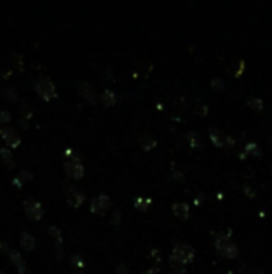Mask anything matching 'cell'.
<instances>
[{
	"label": "cell",
	"instance_id": "1",
	"mask_svg": "<svg viewBox=\"0 0 272 274\" xmlns=\"http://www.w3.org/2000/svg\"><path fill=\"white\" fill-rule=\"evenodd\" d=\"M64 154L68 156L66 162H64V171H66V175L72 178V180H80L83 173H85V167H83L82 161L70 149L64 151Z\"/></svg>",
	"mask_w": 272,
	"mask_h": 274
},
{
	"label": "cell",
	"instance_id": "2",
	"mask_svg": "<svg viewBox=\"0 0 272 274\" xmlns=\"http://www.w3.org/2000/svg\"><path fill=\"white\" fill-rule=\"evenodd\" d=\"M194 248L189 244H184V242H178V244H174L171 255H170V261L173 265H186V263H191L194 260Z\"/></svg>",
	"mask_w": 272,
	"mask_h": 274
},
{
	"label": "cell",
	"instance_id": "3",
	"mask_svg": "<svg viewBox=\"0 0 272 274\" xmlns=\"http://www.w3.org/2000/svg\"><path fill=\"white\" fill-rule=\"evenodd\" d=\"M215 247L224 258H236L238 253V247L236 245V242L232 240L231 236L226 233H221L216 236Z\"/></svg>",
	"mask_w": 272,
	"mask_h": 274
},
{
	"label": "cell",
	"instance_id": "4",
	"mask_svg": "<svg viewBox=\"0 0 272 274\" xmlns=\"http://www.w3.org/2000/svg\"><path fill=\"white\" fill-rule=\"evenodd\" d=\"M34 88L38 97L43 98L45 101H50L56 97V85L50 77H38L34 82Z\"/></svg>",
	"mask_w": 272,
	"mask_h": 274
},
{
	"label": "cell",
	"instance_id": "5",
	"mask_svg": "<svg viewBox=\"0 0 272 274\" xmlns=\"http://www.w3.org/2000/svg\"><path fill=\"white\" fill-rule=\"evenodd\" d=\"M111 206H112L111 197L102 193V194H98V196L92 199V204H90V210H92V213H95V215H104Z\"/></svg>",
	"mask_w": 272,
	"mask_h": 274
},
{
	"label": "cell",
	"instance_id": "6",
	"mask_svg": "<svg viewBox=\"0 0 272 274\" xmlns=\"http://www.w3.org/2000/svg\"><path fill=\"white\" fill-rule=\"evenodd\" d=\"M24 210H26V215L34 221L40 220L43 216V206L35 199H26L24 201Z\"/></svg>",
	"mask_w": 272,
	"mask_h": 274
},
{
	"label": "cell",
	"instance_id": "7",
	"mask_svg": "<svg viewBox=\"0 0 272 274\" xmlns=\"http://www.w3.org/2000/svg\"><path fill=\"white\" fill-rule=\"evenodd\" d=\"M210 139L216 146H232L234 144V138L228 135L226 132H223L221 129H218V127L210 129Z\"/></svg>",
	"mask_w": 272,
	"mask_h": 274
},
{
	"label": "cell",
	"instance_id": "8",
	"mask_svg": "<svg viewBox=\"0 0 272 274\" xmlns=\"http://www.w3.org/2000/svg\"><path fill=\"white\" fill-rule=\"evenodd\" d=\"M66 201L69 206L72 207H80L85 202V193L77 186H68L66 188Z\"/></svg>",
	"mask_w": 272,
	"mask_h": 274
},
{
	"label": "cell",
	"instance_id": "9",
	"mask_svg": "<svg viewBox=\"0 0 272 274\" xmlns=\"http://www.w3.org/2000/svg\"><path fill=\"white\" fill-rule=\"evenodd\" d=\"M77 88H79V93L82 95V97L85 98L87 101H90L92 104H95L96 101H98V97H96L95 88H93L92 84H90V82L82 80V82H79V84H77Z\"/></svg>",
	"mask_w": 272,
	"mask_h": 274
},
{
	"label": "cell",
	"instance_id": "10",
	"mask_svg": "<svg viewBox=\"0 0 272 274\" xmlns=\"http://www.w3.org/2000/svg\"><path fill=\"white\" fill-rule=\"evenodd\" d=\"M2 137L10 148H18V146L21 144V137H19V133L15 129H11V127H6V129L2 130Z\"/></svg>",
	"mask_w": 272,
	"mask_h": 274
},
{
	"label": "cell",
	"instance_id": "11",
	"mask_svg": "<svg viewBox=\"0 0 272 274\" xmlns=\"http://www.w3.org/2000/svg\"><path fill=\"white\" fill-rule=\"evenodd\" d=\"M8 255H10L11 263L16 266V270H18L19 273H21V274H26V273H28V266H26V261H24V258H23V255H21V253H19L18 250H11V248H10Z\"/></svg>",
	"mask_w": 272,
	"mask_h": 274
},
{
	"label": "cell",
	"instance_id": "12",
	"mask_svg": "<svg viewBox=\"0 0 272 274\" xmlns=\"http://www.w3.org/2000/svg\"><path fill=\"white\" fill-rule=\"evenodd\" d=\"M19 244H21V247L24 248V250L31 252V250H34L35 248V238L31 233L23 231L21 236H19Z\"/></svg>",
	"mask_w": 272,
	"mask_h": 274
},
{
	"label": "cell",
	"instance_id": "13",
	"mask_svg": "<svg viewBox=\"0 0 272 274\" xmlns=\"http://www.w3.org/2000/svg\"><path fill=\"white\" fill-rule=\"evenodd\" d=\"M173 213L178 216V218H187V215H189V204L187 202H174L173 204Z\"/></svg>",
	"mask_w": 272,
	"mask_h": 274
},
{
	"label": "cell",
	"instance_id": "14",
	"mask_svg": "<svg viewBox=\"0 0 272 274\" xmlns=\"http://www.w3.org/2000/svg\"><path fill=\"white\" fill-rule=\"evenodd\" d=\"M139 144L144 151H151L152 148H155L157 141H155V138L151 135V133H142V135L139 137Z\"/></svg>",
	"mask_w": 272,
	"mask_h": 274
},
{
	"label": "cell",
	"instance_id": "15",
	"mask_svg": "<svg viewBox=\"0 0 272 274\" xmlns=\"http://www.w3.org/2000/svg\"><path fill=\"white\" fill-rule=\"evenodd\" d=\"M0 156H2V161H3V164L6 165V167L13 169L16 165L15 154H13V152L8 148H2V149H0Z\"/></svg>",
	"mask_w": 272,
	"mask_h": 274
},
{
	"label": "cell",
	"instance_id": "16",
	"mask_svg": "<svg viewBox=\"0 0 272 274\" xmlns=\"http://www.w3.org/2000/svg\"><path fill=\"white\" fill-rule=\"evenodd\" d=\"M101 101L104 106H114L117 103V95H115L111 88H106V90L101 93Z\"/></svg>",
	"mask_w": 272,
	"mask_h": 274
},
{
	"label": "cell",
	"instance_id": "17",
	"mask_svg": "<svg viewBox=\"0 0 272 274\" xmlns=\"http://www.w3.org/2000/svg\"><path fill=\"white\" fill-rule=\"evenodd\" d=\"M152 204V199L151 197H146V196H139V197H136V201H135V207L138 208V210H147L149 206Z\"/></svg>",
	"mask_w": 272,
	"mask_h": 274
},
{
	"label": "cell",
	"instance_id": "18",
	"mask_svg": "<svg viewBox=\"0 0 272 274\" xmlns=\"http://www.w3.org/2000/svg\"><path fill=\"white\" fill-rule=\"evenodd\" d=\"M2 97L6 98V100H11V101L18 100V92H16V88H13V87H3V88H2Z\"/></svg>",
	"mask_w": 272,
	"mask_h": 274
},
{
	"label": "cell",
	"instance_id": "19",
	"mask_svg": "<svg viewBox=\"0 0 272 274\" xmlns=\"http://www.w3.org/2000/svg\"><path fill=\"white\" fill-rule=\"evenodd\" d=\"M186 138H187V143H189L192 148H199L200 146V138H199V135L196 132H187Z\"/></svg>",
	"mask_w": 272,
	"mask_h": 274
},
{
	"label": "cell",
	"instance_id": "20",
	"mask_svg": "<svg viewBox=\"0 0 272 274\" xmlns=\"http://www.w3.org/2000/svg\"><path fill=\"white\" fill-rule=\"evenodd\" d=\"M236 274H263V273H261V270H258V268L243 265V266L238 268V271H237Z\"/></svg>",
	"mask_w": 272,
	"mask_h": 274
},
{
	"label": "cell",
	"instance_id": "21",
	"mask_svg": "<svg viewBox=\"0 0 272 274\" xmlns=\"http://www.w3.org/2000/svg\"><path fill=\"white\" fill-rule=\"evenodd\" d=\"M70 265H72V268H75V270L80 271V270H83V258L80 257V255H74Z\"/></svg>",
	"mask_w": 272,
	"mask_h": 274
},
{
	"label": "cell",
	"instance_id": "22",
	"mask_svg": "<svg viewBox=\"0 0 272 274\" xmlns=\"http://www.w3.org/2000/svg\"><path fill=\"white\" fill-rule=\"evenodd\" d=\"M18 180H21V181H32V180H34V176H32L31 171H28V170H21V171H19Z\"/></svg>",
	"mask_w": 272,
	"mask_h": 274
},
{
	"label": "cell",
	"instance_id": "23",
	"mask_svg": "<svg viewBox=\"0 0 272 274\" xmlns=\"http://www.w3.org/2000/svg\"><path fill=\"white\" fill-rule=\"evenodd\" d=\"M247 101H248V106L255 107V109H261L263 107V101L260 98H248Z\"/></svg>",
	"mask_w": 272,
	"mask_h": 274
},
{
	"label": "cell",
	"instance_id": "24",
	"mask_svg": "<svg viewBox=\"0 0 272 274\" xmlns=\"http://www.w3.org/2000/svg\"><path fill=\"white\" fill-rule=\"evenodd\" d=\"M19 111H21L23 117H31V109H29V106L26 104V101H21V104H19Z\"/></svg>",
	"mask_w": 272,
	"mask_h": 274
},
{
	"label": "cell",
	"instance_id": "25",
	"mask_svg": "<svg viewBox=\"0 0 272 274\" xmlns=\"http://www.w3.org/2000/svg\"><path fill=\"white\" fill-rule=\"evenodd\" d=\"M115 274H130V270H128L127 265L120 263V265L115 266Z\"/></svg>",
	"mask_w": 272,
	"mask_h": 274
},
{
	"label": "cell",
	"instance_id": "26",
	"mask_svg": "<svg viewBox=\"0 0 272 274\" xmlns=\"http://www.w3.org/2000/svg\"><path fill=\"white\" fill-rule=\"evenodd\" d=\"M11 116L8 111H0V122H10Z\"/></svg>",
	"mask_w": 272,
	"mask_h": 274
},
{
	"label": "cell",
	"instance_id": "27",
	"mask_svg": "<svg viewBox=\"0 0 272 274\" xmlns=\"http://www.w3.org/2000/svg\"><path fill=\"white\" fill-rule=\"evenodd\" d=\"M245 149H247V152H255L256 156L260 154V149H258V146H256L255 143H248L247 148H245Z\"/></svg>",
	"mask_w": 272,
	"mask_h": 274
},
{
	"label": "cell",
	"instance_id": "28",
	"mask_svg": "<svg viewBox=\"0 0 272 274\" xmlns=\"http://www.w3.org/2000/svg\"><path fill=\"white\" fill-rule=\"evenodd\" d=\"M120 216H122V213L119 212V210H115V212L112 213V223H114V225H115V223L119 225V223H120Z\"/></svg>",
	"mask_w": 272,
	"mask_h": 274
},
{
	"label": "cell",
	"instance_id": "29",
	"mask_svg": "<svg viewBox=\"0 0 272 274\" xmlns=\"http://www.w3.org/2000/svg\"><path fill=\"white\" fill-rule=\"evenodd\" d=\"M167 274H186L183 270H179V268H176V266H173L170 271H168Z\"/></svg>",
	"mask_w": 272,
	"mask_h": 274
},
{
	"label": "cell",
	"instance_id": "30",
	"mask_svg": "<svg viewBox=\"0 0 272 274\" xmlns=\"http://www.w3.org/2000/svg\"><path fill=\"white\" fill-rule=\"evenodd\" d=\"M144 274H157V268H149Z\"/></svg>",
	"mask_w": 272,
	"mask_h": 274
},
{
	"label": "cell",
	"instance_id": "31",
	"mask_svg": "<svg viewBox=\"0 0 272 274\" xmlns=\"http://www.w3.org/2000/svg\"><path fill=\"white\" fill-rule=\"evenodd\" d=\"M68 274H83V271H79V270H74V271H69Z\"/></svg>",
	"mask_w": 272,
	"mask_h": 274
},
{
	"label": "cell",
	"instance_id": "32",
	"mask_svg": "<svg viewBox=\"0 0 272 274\" xmlns=\"http://www.w3.org/2000/svg\"><path fill=\"white\" fill-rule=\"evenodd\" d=\"M0 274H6V273H3V271H2V270H0Z\"/></svg>",
	"mask_w": 272,
	"mask_h": 274
}]
</instances>
